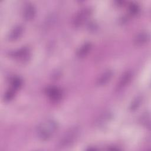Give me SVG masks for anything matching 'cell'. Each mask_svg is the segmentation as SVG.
<instances>
[{
  "instance_id": "obj_15",
  "label": "cell",
  "mask_w": 151,
  "mask_h": 151,
  "mask_svg": "<svg viewBox=\"0 0 151 151\" xmlns=\"http://www.w3.org/2000/svg\"><path fill=\"white\" fill-rule=\"evenodd\" d=\"M139 6L136 4L133 3L132 4L129 6V11L132 14L135 15L139 11Z\"/></svg>"
},
{
  "instance_id": "obj_13",
  "label": "cell",
  "mask_w": 151,
  "mask_h": 151,
  "mask_svg": "<svg viewBox=\"0 0 151 151\" xmlns=\"http://www.w3.org/2000/svg\"><path fill=\"white\" fill-rule=\"evenodd\" d=\"M142 103V98L140 97H137L132 101L130 106V110L134 111L136 110Z\"/></svg>"
},
{
  "instance_id": "obj_10",
  "label": "cell",
  "mask_w": 151,
  "mask_h": 151,
  "mask_svg": "<svg viewBox=\"0 0 151 151\" xmlns=\"http://www.w3.org/2000/svg\"><path fill=\"white\" fill-rule=\"evenodd\" d=\"M131 77H132V74L130 72L127 71L124 73L120 78V80L117 84L118 88L120 89L124 87L127 84H128V83L130 81L131 79Z\"/></svg>"
},
{
  "instance_id": "obj_5",
  "label": "cell",
  "mask_w": 151,
  "mask_h": 151,
  "mask_svg": "<svg viewBox=\"0 0 151 151\" xmlns=\"http://www.w3.org/2000/svg\"><path fill=\"white\" fill-rule=\"evenodd\" d=\"M149 40V34L146 31L138 33L134 38V44L136 46H141L147 42Z\"/></svg>"
},
{
  "instance_id": "obj_11",
  "label": "cell",
  "mask_w": 151,
  "mask_h": 151,
  "mask_svg": "<svg viewBox=\"0 0 151 151\" xmlns=\"http://www.w3.org/2000/svg\"><path fill=\"white\" fill-rule=\"evenodd\" d=\"M91 48V44L89 42L84 44L81 46L77 51V56L79 57H83L86 56L90 51Z\"/></svg>"
},
{
  "instance_id": "obj_2",
  "label": "cell",
  "mask_w": 151,
  "mask_h": 151,
  "mask_svg": "<svg viewBox=\"0 0 151 151\" xmlns=\"http://www.w3.org/2000/svg\"><path fill=\"white\" fill-rule=\"evenodd\" d=\"M80 132L79 128L75 126L67 130L61 137L58 145L61 147H65L71 145L78 136Z\"/></svg>"
},
{
  "instance_id": "obj_1",
  "label": "cell",
  "mask_w": 151,
  "mask_h": 151,
  "mask_svg": "<svg viewBox=\"0 0 151 151\" xmlns=\"http://www.w3.org/2000/svg\"><path fill=\"white\" fill-rule=\"evenodd\" d=\"M58 127V124L55 120L52 119L44 120L40 123L37 127V136L42 141L47 140L55 134Z\"/></svg>"
},
{
  "instance_id": "obj_6",
  "label": "cell",
  "mask_w": 151,
  "mask_h": 151,
  "mask_svg": "<svg viewBox=\"0 0 151 151\" xmlns=\"http://www.w3.org/2000/svg\"><path fill=\"white\" fill-rule=\"evenodd\" d=\"M46 93L49 98L54 101L59 100L61 97V91L55 87H48L46 90Z\"/></svg>"
},
{
  "instance_id": "obj_3",
  "label": "cell",
  "mask_w": 151,
  "mask_h": 151,
  "mask_svg": "<svg viewBox=\"0 0 151 151\" xmlns=\"http://www.w3.org/2000/svg\"><path fill=\"white\" fill-rule=\"evenodd\" d=\"M91 14V10L88 8H85L79 11L75 16L74 19V25L76 27H79L83 25L88 19Z\"/></svg>"
},
{
  "instance_id": "obj_4",
  "label": "cell",
  "mask_w": 151,
  "mask_h": 151,
  "mask_svg": "<svg viewBox=\"0 0 151 151\" xmlns=\"http://www.w3.org/2000/svg\"><path fill=\"white\" fill-rule=\"evenodd\" d=\"M113 73L111 70H107L100 74L97 80V84L99 86H103L107 84L111 79Z\"/></svg>"
},
{
  "instance_id": "obj_14",
  "label": "cell",
  "mask_w": 151,
  "mask_h": 151,
  "mask_svg": "<svg viewBox=\"0 0 151 151\" xmlns=\"http://www.w3.org/2000/svg\"><path fill=\"white\" fill-rule=\"evenodd\" d=\"M21 84H22L21 80L19 78L15 77L12 80V81L11 83V85H12L11 88L16 91L20 87V86H21Z\"/></svg>"
},
{
  "instance_id": "obj_12",
  "label": "cell",
  "mask_w": 151,
  "mask_h": 151,
  "mask_svg": "<svg viewBox=\"0 0 151 151\" xmlns=\"http://www.w3.org/2000/svg\"><path fill=\"white\" fill-rule=\"evenodd\" d=\"M140 123L144 126L149 128L150 127V116L148 112L144 113L140 117Z\"/></svg>"
},
{
  "instance_id": "obj_9",
  "label": "cell",
  "mask_w": 151,
  "mask_h": 151,
  "mask_svg": "<svg viewBox=\"0 0 151 151\" xmlns=\"http://www.w3.org/2000/svg\"><path fill=\"white\" fill-rule=\"evenodd\" d=\"M23 32V28L21 25L15 27L9 32L8 38L10 41H15L20 37Z\"/></svg>"
},
{
  "instance_id": "obj_8",
  "label": "cell",
  "mask_w": 151,
  "mask_h": 151,
  "mask_svg": "<svg viewBox=\"0 0 151 151\" xmlns=\"http://www.w3.org/2000/svg\"><path fill=\"white\" fill-rule=\"evenodd\" d=\"M111 117L112 114L109 111H106L100 115V116L97 119L96 124L99 127H103L107 124Z\"/></svg>"
},
{
  "instance_id": "obj_7",
  "label": "cell",
  "mask_w": 151,
  "mask_h": 151,
  "mask_svg": "<svg viewBox=\"0 0 151 151\" xmlns=\"http://www.w3.org/2000/svg\"><path fill=\"white\" fill-rule=\"evenodd\" d=\"M35 14V9L33 5L30 4H27L24 9L23 15L24 18L27 21H31L32 20Z\"/></svg>"
}]
</instances>
